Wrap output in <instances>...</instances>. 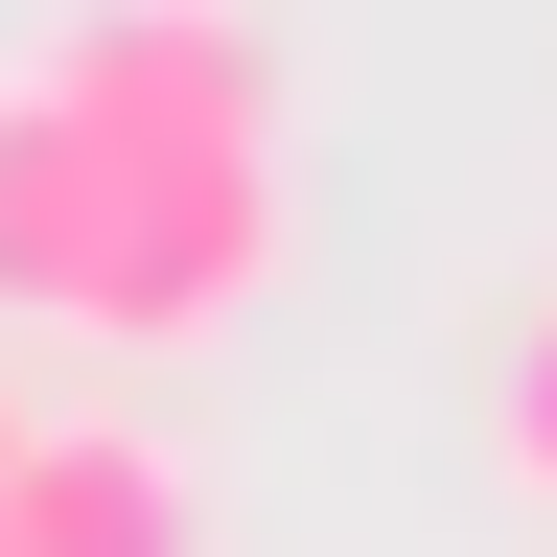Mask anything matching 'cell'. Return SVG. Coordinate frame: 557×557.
Here are the masks:
<instances>
[{
  "mask_svg": "<svg viewBox=\"0 0 557 557\" xmlns=\"http://www.w3.org/2000/svg\"><path fill=\"white\" fill-rule=\"evenodd\" d=\"M0 557H24V511H0Z\"/></svg>",
  "mask_w": 557,
  "mask_h": 557,
  "instance_id": "obj_6",
  "label": "cell"
},
{
  "mask_svg": "<svg viewBox=\"0 0 557 557\" xmlns=\"http://www.w3.org/2000/svg\"><path fill=\"white\" fill-rule=\"evenodd\" d=\"M24 557H209L186 442H139V418H47V442H24Z\"/></svg>",
  "mask_w": 557,
  "mask_h": 557,
  "instance_id": "obj_3",
  "label": "cell"
},
{
  "mask_svg": "<svg viewBox=\"0 0 557 557\" xmlns=\"http://www.w3.org/2000/svg\"><path fill=\"white\" fill-rule=\"evenodd\" d=\"M487 465H511L534 511H557V278L511 302V372H487Z\"/></svg>",
  "mask_w": 557,
  "mask_h": 557,
  "instance_id": "obj_4",
  "label": "cell"
},
{
  "mask_svg": "<svg viewBox=\"0 0 557 557\" xmlns=\"http://www.w3.org/2000/svg\"><path fill=\"white\" fill-rule=\"evenodd\" d=\"M24 442H47V418H24V395H0V511H24Z\"/></svg>",
  "mask_w": 557,
  "mask_h": 557,
  "instance_id": "obj_5",
  "label": "cell"
},
{
  "mask_svg": "<svg viewBox=\"0 0 557 557\" xmlns=\"http://www.w3.org/2000/svg\"><path fill=\"white\" fill-rule=\"evenodd\" d=\"M47 70H70L94 139H116V278H94V348H209V325H256V302H278V233H302L256 0H94Z\"/></svg>",
  "mask_w": 557,
  "mask_h": 557,
  "instance_id": "obj_1",
  "label": "cell"
},
{
  "mask_svg": "<svg viewBox=\"0 0 557 557\" xmlns=\"http://www.w3.org/2000/svg\"><path fill=\"white\" fill-rule=\"evenodd\" d=\"M94 278H116V139L70 70H0V302L94 348Z\"/></svg>",
  "mask_w": 557,
  "mask_h": 557,
  "instance_id": "obj_2",
  "label": "cell"
}]
</instances>
